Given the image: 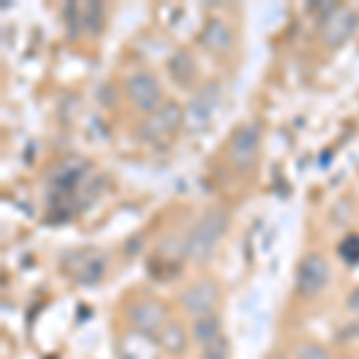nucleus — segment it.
I'll list each match as a JSON object with an SVG mask.
<instances>
[{"mask_svg":"<svg viewBox=\"0 0 359 359\" xmlns=\"http://www.w3.org/2000/svg\"><path fill=\"white\" fill-rule=\"evenodd\" d=\"M72 259L77 264H72V276L79 285H96L103 280L108 271V259L101 254H72Z\"/></svg>","mask_w":359,"mask_h":359,"instance_id":"obj_13","label":"nucleus"},{"mask_svg":"<svg viewBox=\"0 0 359 359\" xmlns=\"http://www.w3.org/2000/svg\"><path fill=\"white\" fill-rule=\"evenodd\" d=\"M118 359H161V347L154 335L130 331L118 340Z\"/></svg>","mask_w":359,"mask_h":359,"instance_id":"obj_10","label":"nucleus"},{"mask_svg":"<svg viewBox=\"0 0 359 359\" xmlns=\"http://www.w3.org/2000/svg\"><path fill=\"white\" fill-rule=\"evenodd\" d=\"M130 321L135 326V331L147 333V335H158L168 323V309L163 302L154 297L137 299L130 306Z\"/></svg>","mask_w":359,"mask_h":359,"instance_id":"obj_8","label":"nucleus"},{"mask_svg":"<svg viewBox=\"0 0 359 359\" xmlns=\"http://www.w3.org/2000/svg\"><path fill=\"white\" fill-rule=\"evenodd\" d=\"M218 297H221V290H218V283L211 280V278H201V280L192 283V285L184 287V292L180 294V304L187 314H192L194 318L213 314L218 304Z\"/></svg>","mask_w":359,"mask_h":359,"instance_id":"obj_6","label":"nucleus"},{"mask_svg":"<svg viewBox=\"0 0 359 359\" xmlns=\"http://www.w3.org/2000/svg\"><path fill=\"white\" fill-rule=\"evenodd\" d=\"M359 27V15L350 8H335L323 22V41L326 46H343Z\"/></svg>","mask_w":359,"mask_h":359,"instance_id":"obj_9","label":"nucleus"},{"mask_svg":"<svg viewBox=\"0 0 359 359\" xmlns=\"http://www.w3.org/2000/svg\"><path fill=\"white\" fill-rule=\"evenodd\" d=\"M168 72L175 79V84L189 86L196 74V65H194L192 55H189L187 50H175V53L168 57Z\"/></svg>","mask_w":359,"mask_h":359,"instance_id":"obj_14","label":"nucleus"},{"mask_svg":"<svg viewBox=\"0 0 359 359\" xmlns=\"http://www.w3.org/2000/svg\"><path fill=\"white\" fill-rule=\"evenodd\" d=\"M340 257L352 264L359 262V235H350L340 242Z\"/></svg>","mask_w":359,"mask_h":359,"instance_id":"obj_19","label":"nucleus"},{"mask_svg":"<svg viewBox=\"0 0 359 359\" xmlns=\"http://www.w3.org/2000/svg\"><path fill=\"white\" fill-rule=\"evenodd\" d=\"M201 46H204L208 53H216V55L228 53L235 46L233 29L221 17H211L204 25V29H201Z\"/></svg>","mask_w":359,"mask_h":359,"instance_id":"obj_12","label":"nucleus"},{"mask_svg":"<svg viewBox=\"0 0 359 359\" xmlns=\"http://www.w3.org/2000/svg\"><path fill=\"white\" fill-rule=\"evenodd\" d=\"M225 230H228V211L221 206L208 208L204 216L196 221L192 233L187 237L184 245V254L187 259H192L194 264H206L216 254L218 242L223 240Z\"/></svg>","mask_w":359,"mask_h":359,"instance_id":"obj_1","label":"nucleus"},{"mask_svg":"<svg viewBox=\"0 0 359 359\" xmlns=\"http://www.w3.org/2000/svg\"><path fill=\"white\" fill-rule=\"evenodd\" d=\"M347 306H350V311L359 314V290H355V292L350 294V299H347Z\"/></svg>","mask_w":359,"mask_h":359,"instance_id":"obj_22","label":"nucleus"},{"mask_svg":"<svg viewBox=\"0 0 359 359\" xmlns=\"http://www.w3.org/2000/svg\"><path fill=\"white\" fill-rule=\"evenodd\" d=\"M158 345L163 347L168 355H182L187 350V333L177 321H168L165 328L158 333Z\"/></svg>","mask_w":359,"mask_h":359,"instance_id":"obj_15","label":"nucleus"},{"mask_svg":"<svg viewBox=\"0 0 359 359\" xmlns=\"http://www.w3.org/2000/svg\"><path fill=\"white\" fill-rule=\"evenodd\" d=\"M223 106V86L221 82H208L201 86V91H196L192 101L184 108V130L192 132H204L211 127V123L216 120V113Z\"/></svg>","mask_w":359,"mask_h":359,"instance_id":"obj_2","label":"nucleus"},{"mask_svg":"<svg viewBox=\"0 0 359 359\" xmlns=\"http://www.w3.org/2000/svg\"><path fill=\"white\" fill-rule=\"evenodd\" d=\"M201 359H230V345L225 338H218L213 343L201 347Z\"/></svg>","mask_w":359,"mask_h":359,"instance_id":"obj_18","label":"nucleus"},{"mask_svg":"<svg viewBox=\"0 0 359 359\" xmlns=\"http://www.w3.org/2000/svg\"><path fill=\"white\" fill-rule=\"evenodd\" d=\"M328 278H331V266H328L326 259L321 254H306L302 262H299L297 278H294L297 294L304 299L316 297L328 285Z\"/></svg>","mask_w":359,"mask_h":359,"instance_id":"obj_5","label":"nucleus"},{"mask_svg":"<svg viewBox=\"0 0 359 359\" xmlns=\"http://www.w3.org/2000/svg\"><path fill=\"white\" fill-rule=\"evenodd\" d=\"M259 147H262V127L249 123L235 132L228 144V158L237 170H249L259 161Z\"/></svg>","mask_w":359,"mask_h":359,"instance_id":"obj_4","label":"nucleus"},{"mask_svg":"<svg viewBox=\"0 0 359 359\" xmlns=\"http://www.w3.org/2000/svg\"><path fill=\"white\" fill-rule=\"evenodd\" d=\"M347 211V201H340L338 206H333V221L335 223H347V218H350V213Z\"/></svg>","mask_w":359,"mask_h":359,"instance_id":"obj_21","label":"nucleus"},{"mask_svg":"<svg viewBox=\"0 0 359 359\" xmlns=\"http://www.w3.org/2000/svg\"><path fill=\"white\" fill-rule=\"evenodd\" d=\"M192 338L201 347L208 345V343H213V340H218V338H221V318H218L216 314H206V316L194 318Z\"/></svg>","mask_w":359,"mask_h":359,"instance_id":"obj_16","label":"nucleus"},{"mask_svg":"<svg viewBox=\"0 0 359 359\" xmlns=\"http://www.w3.org/2000/svg\"><path fill=\"white\" fill-rule=\"evenodd\" d=\"M294 357H297V359H331V355H328V352L323 350L321 345H316V343L299 345L297 352H294Z\"/></svg>","mask_w":359,"mask_h":359,"instance_id":"obj_20","label":"nucleus"},{"mask_svg":"<svg viewBox=\"0 0 359 359\" xmlns=\"http://www.w3.org/2000/svg\"><path fill=\"white\" fill-rule=\"evenodd\" d=\"M89 163H86L84 158H77V156H69V158L60 161L53 172H50V184L57 189L60 194L65 192H72L74 187H77L79 182L86 177V172H89Z\"/></svg>","mask_w":359,"mask_h":359,"instance_id":"obj_11","label":"nucleus"},{"mask_svg":"<svg viewBox=\"0 0 359 359\" xmlns=\"http://www.w3.org/2000/svg\"><path fill=\"white\" fill-rule=\"evenodd\" d=\"M127 96H130L132 106L149 115L163 106V91H161L158 79H156L151 72L132 74V77L127 79Z\"/></svg>","mask_w":359,"mask_h":359,"instance_id":"obj_7","label":"nucleus"},{"mask_svg":"<svg viewBox=\"0 0 359 359\" xmlns=\"http://www.w3.org/2000/svg\"><path fill=\"white\" fill-rule=\"evenodd\" d=\"M79 15H82V27L86 32H101L103 22H106V10L98 0H91V3L79 5Z\"/></svg>","mask_w":359,"mask_h":359,"instance_id":"obj_17","label":"nucleus"},{"mask_svg":"<svg viewBox=\"0 0 359 359\" xmlns=\"http://www.w3.org/2000/svg\"><path fill=\"white\" fill-rule=\"evenodd\" d=\"M182 123H184V111L177 106V103L168 101L139 125L137 137L147 144H156V142H161V139L170 137Z\"/></svg>","mask_w":359,"mask_h":359,"instance_id":"obj_3","label":"nucleus"}]
</instances>
